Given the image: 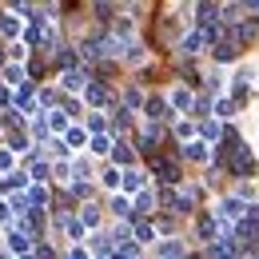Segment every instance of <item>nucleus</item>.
Segmentation results:
<instances>
[{
    "label": "nucleus",
    "mask_w": 259,
    "mask_h": 259,
    "mask_svg": "<svg viewBox=\"0 0 259 259\" xmlns=\"http://www.w3.org/2000/svg\"><path fill=\"white\" fill-rule=\"evenodd\" d=\"M220 215H224V220H239V215H247V207H243L239 199H224V207H220Z\"/></svg>",
    "instance_id": "1"
},
{
    "label": "nucleus",
    "mask_w": 259,
    "mask_h": 259,
    "mask_svg": "<svg viewBox=\"0 0 259 259\" xmlns=\"http://www.w3.org/2000/svg\"><path fill=\"white\" fill-rule=\"evenodd\" d=\"M156 171H160L167 184H176V180H180V167H176L171 160H156Z\"/></svg>",
    "instance_id": "2"
},
{
    "label": "nucleus",
    "mask_w": 259,
    "mask_h": 259,
    "mask_svg": "<svg viewBox=\"0 0 259 259\" xmlns=\"http://www.w3.org/2000/svg\"><path fill=\"white\" fill-rule=\"evenodd\" d=\"M171 104H176L180 112H188V108H192L195 100H192V92H188V88H176V92H171Z\"/></svg>",
    "instance_id": "3"
},
{
    "label": "nucleus",
    "mask_w": 259,
    "mask_h": 259,
    "mask_svg": "<svg viewBox=\"0 0 259 259\" xmlns=\"http://www.w3.org/2000/svg\"><path fill=\"white\" fill-rule=\"evenodd\" d=\"M8 243H12V251H28V247H32V235H24V231H12V235H8Z\"/></svg>",
    "instance_id": "4"
},
{
    "label": "nucleus",
    "mask_w": 259,
    "mask_h": 259,
    "mask_svg": "<svg viewBox=\"0 0 259 259\" xmlns=\"http://www.w3.org/2000/svg\"><path fill=\"white\" fill-rule=\"evenodd\" d=\"M88 104H108V88H104V84H92V88H88Z\"/></svg>",
    "instance_id": "5"
},
{
    "label": "nucleus",
    "mask_w": 259,
    "mask_h": 259,
    "mask_svg": "<svg viewBox=\"0 0 259 259\" xmlns=\"http://www.w3.org/2000/svg\"><path fill=\"white\" fill-rule=\"evenodd\" d=\"M124 188H128V192H140V188H144V176H140V171H124Z\"/></svg>",
    "instance_id": "6"
},
{
    "label": "nucleus",
    "mask_w": 259,
    "mask_h": 259,
    "mask_svg": "<svg viewBox=\"0 0 259 259\" xmlns=\"http://www.w3.org/2000/svg\"><path fill=\"white\" fill-rule=\"evenodd\" d=\"M160 255H163V259H180V255H184V243H176V239H171V243H163Z\"/></svg>",
    "instance_id": "7"
},
{
    "label": "nucleus",
    "mask_w": 259,
    "mask_h": 259,
    "mask_svg": "<svg viewBox=\"0 0 259 259\" xmlns=\"http://www.w3.org/2000/svg\"><path fill=\"white\" fill-rule=\"evenodd\" d=\"M199 48H203V36H199V32L184 36V52H199Z\"/></svg>",
    "instance_id": "8"
},
{
    "label": "nucleus",
    "mask_w": 259,
    "mask_h": 259,
    "mask_svg": "<svg viewBox=\"0 0 259 259\" xmlns=\"http://www.w3.org/2000/svg\"><path fill=\"white\" fill-rule=\"evenodd\" d=\"M64 88H84V72H64Z\"/></svg>",
    "instance_id": "9"
},
{
    "label": "nucleus",
    "mask_w": 259,
    "mask_h": 259,
    "mask_svg": "<svg viewBox=\"0 0 259 259\" xmlns=\"http://www.w3.org/2000/svg\"><path fill=\"white\" fill-rule=\"evenodd\" d=\"M28 203H32V207H44V203H48V192H44V188H32V192H28Z\"/></svg>",
    "instance_id": "10"
},
{
    "label": "nucleus",
    "mask_w": 259,
    "mask_h": 259,
    "mask_svg": "<svg viewBox=\"0 0 259 259\" xmlns=\"http://www.w3.org/2000/svg\"><path fill=\"white\" fill-rule=\"evenodd\" d=\"M112 211H116V215H132V203L124 195H116V199H112Z\"/></svg>",
    "instance_id": "11"
},
{
    "label": "nucleus",
    "mask_w": 259,
    "mask_h": 259,
    "mask_svg": "<svg viewBox=\"0 0 259 259\" xmlns=\"http://www.w3.org/2000/svg\"><path fill=\"white\" fill-rule=\"evenodd\" d=\"M148 116H152V120H160V116H167V108H163V100H148Z\"/></svg>",
    "instance_id": "12"
},
{
    "label": "nucleus",
    "mask_w": 259,
    "mask_h": 259,
    "mask_svg": "<svg viewBox=\"0 0 259 259\" xmlns=\"http://www.w3.org/2000/svg\"><path fill=\"white\" fill-rule=\"evenodd\" d=\"M84 144V132L80 128H68V140H64V148H80Z\"/></svg>",
    "instance_id": "13"
},
{
    "label": "nucleus",
    "mask_w": 259,
    "mask_h": 259,
    "mask_svg": "<svg viewBox=\"0 0 259 259\" xmlns=\"http://www.w3.org/2000/svg\"><path fill=\"white\" fill-rule=\"evenodd\" d=\"M4 80H8V84H20V80H24V68H4Z\"/></svg>",
    "instance_id": "14"
},
{
    "label": "nucleus",
    "mask_w": 259,
    "mask_h": 259,
    "mask_svg": "<svg viewBox=\"0 0 259 259\" xmlns=\"http://www.w3.org/2000/svg\"><path fill=\"white\" fill-rule=\"evenodd\" d=\"M0 28H4L8 36H16V32H20V24H16V16H4V20H0Z\"/></svg>",
    "instance_id": "15"
},
{
    "label": "nucleus",
    "mask_w": 259,
    "mask_h": 259,
    "mask_svg": "<svg viewBox=\"0 0 259 259\" xmlns=\"http://www.w3.org/2000/svg\"><path fill=\"white\" fill-rule=\"evenodd\" d=\"M136 239H140V243H148V239H152V227L144 224V220H140V224H136Z\"/></svg>",
    "instance_id": "16"
},
{
    "label": "nucleus",
    "mask_w": 259,
    "mask_h": 259,
    "mask_svg": "<svg viewBox=\"0 0 259 259\" xmlns=\"http://www.w3.org/2000/svg\"><path fill=\"white\" fill-rule=\"evenodd\" d=\"M215 56H220V60H231V56H235V44H231V40L220 44V48H215Z\"/></svg>",
    "instance_id": "17"
},
{
    "label": "nucleus",
    "mask_w": 259,
    "mask_h": 259,
    "mask_svg": "<svg viewBox=\"0 0 259 259\" xmlns=\"http://www.w3.org/2000/svg\"><path fill=\"white\" fill-rule=\"evenodd\" d=\"M92 152H112V140H108V136H96V140H92Z\"/></svg>",
    "instance_id": "18"
},
{
    "label": "nucleus",
    "mask_w": 259,
    "mask_h": 259,
    "mask_svg": "<svg viewBox=\"0 0 259 259\" xmlns=\"http://www.w3.org/2000/svg\"><path fill=\"white\" fill-rule=\"evenodd\" d=\"M199 235L211 239V235H215V220H199Z\"/></svg>",
    "instance_id": "19"
},
{
    "label": "nucleus",
    "mask_w": 259,
    "mask_h": 259,
    "mask_svg": "<svg viewBox=\"0 0 259 259\" xmlns=\"http://www.w3.org/2000/svg\"><path fill=\"white\" fill-rule=\"evenodd\" d=\"M4 188H8V192H12V188H24V176H20V171H12V176L4 180Z\"/></svg>",
    "instance_id": "20"
},
{
    "label": "nucleus",
    "mask_w": 259,
    "mask_h": 259,
    "mask_svg": "<svg viewBox=\"0 0 259 259\" xmlns=\"http://www.w3.org/2000/svg\"><path fill=\"white\" fill-rule=\"evenodd\" d=\"M188 156H192V160H203V156H207V148H203V144H188Z\"/></svg>",
    "instance_id": "21"
},
{
    "label": "nucleus",
    "mask_w": 259,
    "mask_h": 259,
    "mask_svg": "<svg viewBox=\"0 0 259 259\" xmlns=\"http://www.w3.org/2000/svg\"><path fill=\"white\" fill-rule=\"evenodd\" d=\"M152 203H156V199H152V195H148V192H140V199H136V207H140V211H148V207H152Z\"/></svg>",
    "instance_id": "22"
},
{
    "label": "nucleus",
    "mask_w": 259,
    "mask_h": 259,
    "mask_svg": "<svg viewBox=\"0 0 259 259\" xmlns=\"http://www.w3.org/2000/svg\"><path fill=\"white\" fill-rule=\"evenodd\" d=\"M84 224H88V227L100 224V211H96V207H84Z\"/></svg>",
    "instance_id": "23"
},
{
    "label": "nucleus",
    "mask_w": 259,
    "mask_h": 259,
    "mask_svg": "<svg viewBox=\"0 0 259 259\" xmlns=\"http://www.w3.org/2000/svg\"><path fill=\"white\" fill-rule=\"evenodd\" d=\"M68 235H72V239H80V235H84V224H76V220H68Z\"/></svg>",
    "instance_id": "24"
},
{
    "label": "nucleus",
    "mask_w": 259,
    "mask_h": 259,
    "mask_svg": "<svg viewBox=\"0 0 259 259\" xmlns=\"http://www.w3.org/2000/svg\"><path fill=\"white\" fill-rule=\"evenodd\" d=\"M203 136L207 140H220V124H203Z\"/></svg>",
    "instance_id": "25"
},
{
    "label": "nucleus",
    "mask_w": 259,
    "mask_h": 259,
    "mask_svg": "<svg viewBox=\"0 0 259 259\" xmlns=\"http://www.w3.org/2000/svg\"><path fill=\"white\" fill-rule=\"evenodd\" d=\"M8 163H12V156H8V152H0V167H8Z\"/></svg>",
    "instance_id": "26"
},
{
    "label": "nucleus",
    "mask_w": 259,
    "mask_h": 259,
    "mask_svg": "<svg viewBox=\"0 0 259 259\" xmlns=\"http://www.w3.org/2000/svg\"><path fill=\"white\" fill-rule=\"evenodd\" d=\"M68 259H88V255H84V251H80V247H76V251H72V255H68Z\"/></svg>",
    "instance_id": "27"
},
{
    "label": "nucleus",
    "mask_w": 259,
    "mask_h": 259,
    "mask_svg": "<svg viewBox=\"0 0 259 259\" xmlns=\"http://www.w3.org/2000/svg\"><path fill=\"white\" fill-rule=\"evenodd\" d=\"M4 215H8V207H4V203H0V220H4Z\"/></svg>",
    "instance_id": "28"
}]
</instances>
